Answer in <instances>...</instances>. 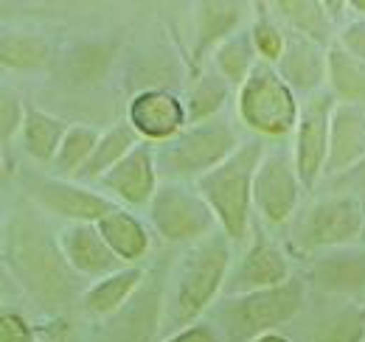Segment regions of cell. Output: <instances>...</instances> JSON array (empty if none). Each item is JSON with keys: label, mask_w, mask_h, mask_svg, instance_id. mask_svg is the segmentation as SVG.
Returning <instances> with one entry per match:
<instances>
[{"label": "cell", "mask_w": 365, "mask_h": 342, "mask_svg": "<svg viewBox=\"0 0 365 342\" xmlns=\"http://www.w3.org/2000/svg\"><path fill=\"white\" fill-rule=\"evenodd\" d=\"M245 17L242 3H200L197 6V45H194V62L200 65L208 51H217L220 45L230 40L236 26Z\"/></svg>", "instance_id": "44dd1931"}, {"label": "cell", "mask_w": 365, "mask_h": 342, "mask_svg": "<svg viewBox=\"0 0 365 342\" xmlns=\"http://www.w3.org/2000/svg\"><path fill=\"white\" fill-rule=\"evenodd\" d=\"M138 143H140V135L133 129V124L130 121H118L115 127H110L101 135L93 157L82 166V171L76 177L79 180H101L113 166H118Z\"/></svg>", "instance_id": "cb8c5ba5"}, {"label": "cell", "mask_w": 365, "mask_h": 342, "mask_svg": "<svg viewBox=\"0 0 365 342\" xmlns=\"http://www.w3.org/2000/svg\"><path fill=\"white\" fill-rule=\"evenodd\" d=\"M101 185L130 205H149L160 188L152 146L146 140H140L118 166H113L101 177Z\"/></svg>", "instance_id": "9a60e30c"}, {"label": "cell", "mask_w": 365, "mask_h": 342, "mask_svg": "<svg viewBox=\"0 0 365 342\" xmlns=\"http://www.w3.org/2000/svg\"><path fill=\"white\" fill-rule=\"evenodd\" d=\"M149 219L158 236L166 242L185 244V242H202L214 233L217 216L211 205L202 200L200 191L185 188L182 182H163L149 202Z\"/></svg>", "instance_id": "52a82bcc"}, {"label": "cell", "mask_w": 365, "mask_h": 342, "mask_svg": "<svg viewBox=\"0 0 365 342\" xmlns=\"http://www.w3.org/2000/svg\"><path fill=\"white\" fill-rule=\"evenodd\" d=\"M340 45L351 56H357L360 62H365V20H357L351 26H346L343 34H340Z\"/></svg>", "instance_id": "d590c367"}, {"label": "cell", "mask_w": 365, "mask_h": 342, "mask_svg": "<svg viewBox=\"0 0 365 342\" xmlns=\"http://www.w3.org/2000/svg\"><path fill=\"white\" fill-rule=\"evenodd\" d=\"M250 34H253L256 51H259V56H262L264 62H275V59H281V56H284L287 40H284L281 28L275 26L273 20L264 14V11H259V17H256V23H253Z\"/></svg>", "instance_id": "1f68e13d"}, {"label": "cell", "mask_w": 365, "mask_h": 342, "mask_svg": "<svg viewBox=\"0 0 365 342\" xmlns=\"http://www.w3.org/2000/svg\"><path fill=\"white\" fill-rule=\"evenodd\" d=\"M289 275V261L281 253V247L273 239L256 227L253 242L247 247L245 258L230 269L228 284H225V295L236 298V295H247V292H262V289H273L287 284Z\"/></svg>", "instance_id": "30bf717a"}, {"label": "cell", "mask_w": 365, "mask_h": 342, "mask_svg": "<svg viewBox=\"0 0 365 342\" xmlns=\"http://www.w3.org/2000/svg\"><path fill=\"white\" fill-rule=\"evenodd\" d=\"M160 320V281H143L130 303L101 320L98 342H152Z\"/></svg>", "instance_id": "4fadbf2b"}, {"label": "cell", "mask_w": 365, "mask_h": 342, "mask_svg": "<svg viewBox=\"0 0 365 342\" xmlns=\"http://www.w3.org/2000/svg\"><path fill=\"white\" fill-rule=\"evenodd\" d=\"M312 284L334 295H360L365 289V253H329L312 264Z\"/></svg>", "instance_id": "ffe728a7"}, {"label": "cell", "mask_w": 365, "mask_h": 342, "mask_svg": "<svg viewBox=\"0 0 365 342\" xmlns=\"http://www.w3.org/2000/svg\"><path fill=\"white\" fill-rule=\"evenodd\" d=\"M365 214L357 197H329L309 208L301 224L304 250H337L354 244L363 233Z\"/></svg>", "instance_id": "ba28073f"}, {"label": "cell", "mask_w": 365, "mask_h": 342, "mask_svg": "<svg viewBox=\"0 0 365 342\" xmlns=\"http://www.w3.org/2000/svg\"><path fill=\"white\" fill-rule=\"evenodd\" d=\"M363 314H365V309H363Z\"/></svg>", "instance_id": "f35d334b"}, {"label": "cell", "mask_w": 365, "mask_h": 342, "mask_svg": "<svg viewBox=\"0 0 365 342\" xmlns=\"http://www.w3.org/2000/svg\"><path fill=\"white\" fill-rule=\"evenodd\" d=\"M98 140H101V135L93 127H85V124L71 127L68 135H65V140H62V146H59V155L53 160V169L59 171L62 177L65 174H79L82 166L93 157Z\"/></svg>", "instance_id": "f546056e"}, {"label": "cell", "mask_w": 365, "mask_h": 342, "mask_svg": "<svg viewBox=\"0 0 365 342\" xmlns=\"http://www.w3.org/2000/svg\"><path fill=\"white\" fill-rule=\"evenodd\" d=\"M301 188L304 185L295 169V160H289L284 152H273V155H264L262 166L256 171L253 202L267 222L281 224L295 214Z\"/></svg>", "instance_id": "7c38bea8"}, {"label": "cell", "mask_w": 365, "mask_h": 342, "mask_svg": "<svg viewBox=\"0 0 365 342\" xmlns=\"http://www.w3.org/2000/svg\"><path fill=\"white\" fill-rule=\"evenodd\" d=\"M62 250L68 264L82 275V278H110L121 272V258L110 250L104 236L98 233L96 224H68L59 236Z\"/></svg>", "instance_id": "2e32d148"}, {"label": "cell", "mask_w": 365, "mask_h": 342, "mask_svg": "<svg viewBox=\"0 0 365 342\" xmlns=\"http://www.w3.org/2000/svg\"><path fill=\"white\" fill-rule=\"evenodd\" d=\"M239 118L253 132L267 138L289 135L298 127L301 107L295 90L264 59L256 62L247 82L239 87Z\"/></svg>", "instance_id": "8992f818"}, {"label": "cell", "mask_w": 365, "mask_h": 342, "mask_svg": "<svg viewBox=\"0 0 365 342\" xmlns=\"http://www.w3.org/2000/svg\"><path fill=\"white\" fill-rule=\"evenodd\" d=\"M228 275L230 239L225 233H211L182 258V266L175 281L172 320L178 326L197 323V317L217 300V295L225 292Z\"/></svg>", "instance_id": "3957f363"}, {"label": "cell", "mask_w": 365, "mask_h": 342, "mask_svg": "<svg viewBox=\"0 0 365 342\" xmlns=\"http://www.w3.org/2000/svg\"><path fill=\"white\" fill-rule=\"evenodd\" d=\"M0 342H37V331L26 323V317L14 311H3L0 317Z\"/></svg>", "instance_id": "836d02e7"}, {"label": "cell", "mask_w": 365, "mask_h": 342, "mask_svg": "<svg viewBox=\"0 0 365 342\" xmlns=\"http://www.w3.org/2000/svg\"><path fill=\"white\" fill-rule=\"evenodd\" d=\"M253 342H289L284 334H278V331H273V334H264V337H259V340H253Z\"/></svg>", "instance_id": "8d00e7d4"}, {"label": "cell", "mask_w": 365, "mask_h": 342, "mask_svg": "<svg viewBox=\"0 0 365 342\" xmlns=\"http://www.w3.org/2000/svg\"><path fill=\"white\" fill-rule=\"evenodd\" d=\"M278 14L307 40L312 43H329L331 26H329V11L326 3H315V0H287V3H275Z\"/></svg>", "instance_id": "f1b7e54d"}, {"label": "cell", "mask_w": 365, "mask_h": 342, "mask_svg": "<svg viewBox=\"0 0 365 342\" xmlns=\"http://www.w3.org/2000/svg\"><path fill=\"white\" fill-rule=\"evenodd\" d=\"M230 85L225 82L222 73H200L194 79V85L188 87V98H185V113L191 124H202L220 115V110L228 101Z\"/></svg>", "instance_id": "484cf974"}, {"label": "cell", "mask_w": 365, "mask_h": 342, "mask_svg": "<svg viewBox=\"0 0 365 342\" xmlns=\"http://www.w3.org/2000/svg\"><path fill=\"white\" fill-rule=\"evenodd\" d=\"M26 110L29 107H23V98L17 93L3 90V101H0V140H3V146H9L17 132H23Z\"/></svg>", "instance_id": "d6a6232c"}, {"label": "cell", "mask_w": 365, "mask_h": 342, "mask_svg": "<svg viewBox=\"0 0 365 342\" xmlns=\"http://www.w3.org/2000/svg\"><path fill=\"white\" fill-rule=\"evenodd\" d=\"M239 146H242L239 135L225 118L191 124L182 129L178 138H172L160 149H155L158 174H163L166 182L191 180V177L200 180L208 171L222 166Z\"/></svg>", "instance_id": "277c9868"}, {"label": "cell", "mask_w": 365, "mask_h": 342, "mask_svg": "<svg viewBox=\"0 0 365 342\" xmlns=\"http://www.w3.org/2000/svg\"><path fill=\"white\" fill-rule=\"evenodd\" d=\"M68 124L56 115H51L40 107H29L26 110V124H23V143L26 152L37 160V163H51L59 155V146L68 135Z\"/></svg>", "instance_id": "603a6c76"}, {"label": "cell", "mask_w": 365, "mask_h": 342, "mask_svg": "<svg viewBox=\"0 0 365 342\" xmlns=\"http://www.w3.org/2000/svg\"><path fill=\"white\" fill-rule=\"evenodd\" d=\"M304 292L307 284L301 278H289L273 289L228 298L217 309V317L233 340H259L264 334H273L278 326L289 323L301 311Z\"/></svg>", "instance_id": "5b68a950"}, {"label": "cell", "mask_w": 365, "mask_h": 342, "mask_svg": "<svg viewBox=\"0 0 365 342\" xmlns=\"http://www.w3.org/2000/svg\"><path fill=\"white\" fill-rule=\"evenodd\" d=\"M326 56H329V82L334 95L343 98V104L365 101V62L351 56L340 43L331 45Z\"/></svg>", "instance_id": "d4e9b609"}, {"label": "cell", "mask_w": 365, "mask_h": 342, "mask_svg": "<svg viewBox=\"0 0 365 342\" xmlns=\"http://www.w3.org/2000/svg\"><path fill=\"white\" fill-rule=\"evenodd\" d=\"M51 56V48L40 34L6 31L0 45V62L9 71H40Z\"/></svg>", "instance_id": "83f0119b"}, {"label": "cell", "mask_w": 365, "mask_h": 342, "mask_svg": "<svg viewBox=\"0 0 365 342\" xmlns=\"http://www.w3.org/2000/svg\"><path fill=\"white\" fill-rule=\"evenodd\" d=\"M278 73L292 90L301 93H315L323 79H329V56L323 48L307 37H292L287 40L284 56L278 59Z\"/></svg>", "instance_id": "ac0fdd59"}, {"label": "cell", "mask_w": 365, "mask_h": 342, "mask_svg": "<svg viewBox=\"0 0 365 342\" xmlns=\"http://www.w3.org/2000/svg\"><path fill=\"white\" fill-rule=\"evenodd\" d=\"M334 95L318 93L301 107V118L295 127V169L304 188H312L326 169L329 157V132H331V113H334Z\"/></svg>", "instance_id": "9c48e42d"}, {"label": "cell", "mask_w": 365, "mask_h": 342, "mask_svg": "<svg viewBox=\"0 0 365 342\" xmlns=\"http://www.w3.org/2000/svg\"><path fill=\"white\" fill-rule=\"evenodd\" d=\"M96 227L104 236V242L110 244V250L121 261H127V264L143 258L146 250H149V233L138 222V216H133L130 211L115 208V211H110V214L104 216L101 222H96Z\"/></svg>", "instance_id": "7402d4cb"}, {"label": "cell", "mask_w": 365, "mask_h": 342, "mask_svg": "<svg viewBox=\"0 0 365 342\" xmlns=\"http://www.w3.org/2000/svg\"><path fill=\"white\" fill-rule=\"evenodd\" d=\"M365 160V110L360 104H337L331 113L329 157L323 174H340Z\"/></svg>", "instance_id": "e0dca14e"}, {"label": "cell", "mask_w": 365, "mask_h": 342, "mask_svg": "<svg viewBox=\"0 0 365 342\" xmlns=\"http://www.w3.org/2000/svg\"><path fill=\"white\" fill-rule=\"evenodd\" d=\"M256 53H259V51H256V43H253V34H250V31L233 34L230 40H225V43L214 51L217 73H222L228 85L242 87L247 82L250 71L256 68V62H259Z\"/></svg>", "instance_id": "4316f807"}, {"label": "cell", "mask_w": 365, "mask_h": 342, "mask_svg": "<svg viewBox=\"0 0 365 342\" xmlns=\"http://www.w3.org/2000/svg\"><path fill=\"white\" fill-rule=\"evenodd\" d=\"M185 104L175 93H166L160 87H146L130 101V124L143 140L166 143L185 129Z\"/></svg>", "instance_id": "5bb4252c"}, {"label": "cell", "mask_w": 365, "mask_h": 342, "mask_svg": "<svg viewBox=\"0 0 365 342\" xmlns=\"http://www.w3.org/2000/svg\"><path fill=\"white\" fill-rule=\"evenodd\" d=\"M166 342H222V337H220V331H217L211 323L197 320V323L180 328L175 337H169Z\"/></svg>", "instance_id": "e575fe53"}, {"label": "cell", "mask_w": 365, "mask_h": 342, "mask_svg": "<svg viewBox=\"0 0 365 342\" xmlns=\"http://www.w3.org/2000/svg\"><path fill=\"white\" fill-rule=\"evenodd\" d=\"M3 264L17 284L46 309H65L79 292V272L68 264L62 242L34 216L17 214L3 227Z\"/></svg>", "instance_id": "6da1fadb"}, {"label": "cell", "mask_w": 365, "mask_h": 342, "mask_svg": "<svg viewBox=\"0 0 365 342\" xmlns=\"http://www.w3.org/2000/svg\"><path fill=\"white\" fill-rule=\"evenodd\" d=\"M29 194L48 214L68 219L71 224H96L113 208V202L101 194H93L76 182H65L56 177H34L29 180Z\"/></svg>", "instance_id": "8fae6325"}, {"label": "cell", "mask_w": 365, "mask_h": 342, "mask_svg": "<svg viewBox=\"0 0 365 342\" xmlns=\"http://www.w3.org/2000/svg\"><path fill=\"white\" fill-rule=\"evenodd\" d=\"M262 160H264L262 140H247L222 166H217L197 180V191L211 205L222 233L230 242H242L247 236L253 182H256V171L262 166Z\"/></svg>", "instance_id": "7a4b0ae2"}, {"label": "cell", "mask_w": 365, "mask_h": 342, "mask_svg": "<svg viewBox=\"0 0 365 342\" xmlns=\"http://www.w3.org/2000/svg\"><path fill=\"white\" fill-rule=\"evenodd\" d=\"M140 284H143V269L140 266H124L121 272L96 281L82 295V311L88 317H96V320H107L130 303V298L140 289Z\"/></svg>", "instance_id": "d6986e66"}, {"label": "cell", "mask_w": 365, "mask_h": 342, "mask_svg": "<svg viewBox=\"0 0 365 342\" xmlns=\"http://www.w3.org/2000/svg\"><path fill=\"white\" fill-rule=\"evenodd\" d=\"M365 340V314L357 311H343L326 323H320L318 331L309 342H363Z\"/></svg>", "instance_id": "4dcf8cb0"}, {"label": "cell", "mask_w": 365, "mask_h": 342, "mask_svg": "<svg viewBox=\"0 0 365 342\" xmlns=\"http://www.w3.org/2000/svg\"><path fill=\"white\" fill-rule=\"evenodd\" d=\"M349 9H354V11H363V14H365V0H351V3H349Z\"/></svg>", "instance_id": "74e56055"}]
</instances>
